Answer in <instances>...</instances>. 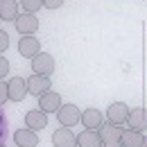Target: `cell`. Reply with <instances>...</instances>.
Masks as SVG:
<instances>
[{
  "instance_id": "25",
  "label": "cell",
  "mask_w": 147,
  "mask_h": 147,
  "mask_svg": "<svg viewBox=\"0 0 147 147\" xmlns=\"http://www.w3.org/2000/svg\"><path fill=\"white\" fill-rule=\"evenodd\" d=\"M0 147H5V143H0Z\"/></svg>"
},
{
  "instance_id": "10",
  "label": "cell",
  "mask_w": 147,
  "mask_h": 147,
  "mask_svg": "<svg viewBox=\"0 0 147 147\" xmlns=\"http://www.w3.org/2000/svg\"><path fill=\"white\" fill-rule=\"evenodd\" d=\"M129 115V107L125 102H113L109 109H107V120L113 122V125H125Z\"/></svg>"
},
{
  "instance_id": "21",
  "label": "cell",
  "mask_w": 147,
  "mask_h": 147,
  "mask_svg": "<svg viewBox=\"0 0 147 147\" xmlns=\"http://www.w3.org/2000/svg\"><path fill=\"white\" fill-rule=\"evenodd\" d=\"M7 73H9V61L0 55V79H5V77H7Z\"/></svg>"
},
{
  "instance_id": "22",
  "label": "cell",
  "mask_w": 147,
  "mask_h": 147,
  "mask_svg": "<svg viewBox=\"0 0 147 147\" xmlns=\"http://www.w3.org/2000/svg\"><path fill=\"white\" fill-rule=\"evenodd\" d=\"M9 48V34L5 30H0V52H5Z\"/></svg>"
},
{
  "instance_id": "17",
  "label": "cell",
  "mask_w": 147,
  "mask_h": 147,
  "mask_svg": "<svg viewBox=\"0 0 147 147\" xmlns=\"http://www.w3.org/2000/svg\"><path fill=\"white\" fill-rule=\"evenodd\" d=\"M16 16H18V2L16 0H0V18L16 20Z\"/></svg>"
},
{
  "instance_id": "8",
  "label": "cell",
  "mask_w": 147,
  "mask_h": 147,
  "mask_svg": "<svg viewBox=\"0 0 147 147\" xmlns=\"http://www.w3.org/2000/svg\"><path fill=\"white\" fill-rule=\"evenodd\" d=\"M52 145L55 147H77V136L70 131V127H59L52 134Z\"/></svg>"
},
{
  "instance_id": "13",
  "label": "cell",
  "mask_w": 147,
  "mask_h": 147,
  "mask_svg": "<svg viewBox=\"0 0 147 147\" xmlns=\"http://www.w3.org/2000/svg\"><path fill=\"white\" fill-rule=\"evenodd\" d=\"M41 52V43H38L36 36H20L18 41V55L20 57H27V59H32L34 55H38Z\"/></svg>"
},
{
  "instance_id": "7",
  "label": "cell",
  "mask_w": 147,
  "mask_h": 147,
  "mask_svg": "<svg viewBox=\"0 0 147 147\" xmlns=\"http://www.w3.org/2000/svg\"><path fill=\"white\" fill-rule=\"evenodd\" d=\"M7 86H9V100H11V102H23V100L30 95V93H27V82H25L23 77L9 79Z\"/></svg>"
},
{
  "instance_id": "9",
  "label": "cell",
  "mask_w": 147,
  "mask_h": 147,
  "mask_svg": "<svg viewBox=\"0 0 147 147\" xmlns=\"http://www.w3.org/2000/svg\"><path fill=\"white\" fill-rule=\"evenodd\" d=\"M122 125H113V122H102V127L97 129V134H100V138H102V143H118L120 140V136H122Z\"/></svg>"
},
{
  "instance_id": "11",
  "label": "cell",
  "mask_w": 147,
  "mask_h": 147,
  "mask_svg": "<svg viewBox=\"0 0 147 147\" xmlns=\"http://www.w3.org/2000/svg\"><path fill=\"white\" fill-rule=\"evenodd\" d=\"M25 127L34 129V131H41V129L48 127V113L41 109H32L25 113Z\"/></svg>"
},
{
  "instance_id": "12",
  "label": "cell",
  "mask_w": 147,
  "mask_h": 147,
  "mask_svg": "<svg viewBox=\"0 0 147 147\" xmlns=\"http://www.w3.org/2000/svg\"><path fill=\"white\" fill-rule=\"evenodd\" d=\"M14 143H16V147H38V136L34 129L23 127L14 134Z\"/></svg>"
},
{
  "instance_id": "20",
  "label": "cell",
  "mask_w": 147,
  "mask_h": 147,
  "mask_svg": "<svg viewBox=\"0 0 147 147\" xmlns=\"http://www.w3.org/2000/svg\"><path fill=\"white\" fill-rule=\"evenodd\" d=\"M5 102H9V86L5 79H0V109L5 107Z\"/></svg>"
},
{
  "instance_id": "19",
  "label": "cell",
  "mask_w": 147,
  "mask_h": 147,
  "mask_svg": "<svg viewBox=\"0 0 147 147\" xmlns=\"http://www.w3.org/2000/svg\"><path fill=\"white\" fill-rule=\"evenodd\" d=\"M7 136H9V122H7L5 113H2V109H0V143H5Z\"/></svg>"
},
{
  "instance_id": "2",
  "label": "cell",
  "mask_w": 147,
  "mask_h": 147,
  "mask_svg": "<svg viewBox=\"0 0 147 147\" xmlns=\"http://www.w3.org/2000/svg\"><path fill=\"white\" fill-rule=\"evenodd\" d=\"M32 73L36 75H50L55 73V57L48 55V52H38L32 57Z\"/></svg>"
},
{
  "instance_id": "23",
  "label": "cell",
  "mask_w": 147,
  "mask_h": 147,
  "mask_svg": "<svg viewBox=\"0 0 147 147\" xmlns=\"http://www.w3.org/2000/svg\"><path fill=\"white\" fill-rule=\"evenodd\" d=\"M63 5V0H43V7H48V9H59Z\"/></svg>"
},
{
  "instance_id": "14",
  "label": "cell",
  "mask_w": 147,
  "mask_h": 147,
  "mask_svg": "<svg viewBox=\"0 0 147 147\" xmlns=\"http://www.w3.org/2000/svg\"><path fill=\"white\" fill-rule=\"evenodd\" d=\"M79 122H82L86 129H95V131H97V129L102 127V122H104V115H102L100 109H93L91 107V109L82 111V120H79Z\"/></svg>"
},
{
  "instance_id": "1",
  "label": "cell",
  "mask_w": 147,
  "mask_h": 147,
  "mask_svg": "<svg viewBox=\"0 0 147 147\" xmlns=\"http://www.w3.org/2000/svg\"><path fill=\"white\" fill-rule=\"evenodd\" d=\"M14 25H16V32H18V34L30 36V34H34V32L38 30V18L34 16V14H30V11H23V14L16 16Z\"/></svg>"
},
{
  "instance_id": "16",
  "label": "cell",
  "mask_w": 147,
  "mask_h": 147,
  "mask_svg": "<svg viewBox=\"0 0 147 147\" xmlns=\"http://www.w3.org/2000/svg\"><path fill=\"white\" fill-rule=\"evenodd\" d=\"M77 147H102V138L95 129H84L77 134Z\"/></svg>"
},
{
  "instance_id": "15",
  "label": "cell",
  "mask_w": 147,
  "mask_h": 147,
  "mask_svg": "<svg viewBox=\"0 0 147 147\" xmlns=\"http://www.w3.org/2000/svg\"><path fill=\"white\" fill-rule=\"evenodd\" d=\"M120 145L122 147H145V134L143 131H136V129H122V136H120Z\"/></svg>"
},
{
  "instance_id": "26",
  "label": "cell",
  "mask_w": 147,
  "mask_h": 147,
  "mask_svg": "<svg viewBox=\"0 0 147 147\" xmlns=\"http://www.w3.org/2000/svg\"><path fill=\"white\" fill-rule=\"evenodd\" d=\"M0 20H2V18H0Z\"/></svg>"
},
{
  "instance_id": "4",
  "label": "cell",
  "mask_w": 147,
  "mask_h": 147,
  "mask_svg": "<svg viewBox=\"0 0 147 147\" xmlns=\"http://www.w3.org/2000/svg\"><path fill=\"white\" fill-rule=\"evenodd\" d=\"M25 82H27V93L34 95V97H38V95H43V93H48L50 88H52L48 75H36L34 73L32 77H27Z\"/></svg>"
},
{
  "instance_id": "3",
  "label": "cell",
  "mask_w": 147,
  "mask_h": 147,
  "mask_svg": "<svg viewBox=\"0 0 147 147\" xmlns=\"http://www.w3.org/2000/svg\"><path fill=\"white\" fill-rule=\"evenodd\" d=\"M57 120L63 125V127H75L79 120H82V111L77 109L75 104H61L57 111Z\"/></svg>"
},
{
  "instance_id": "5",
  "label": "cell",
  "mask_w": 147,
  "mask_h": 147,
  "mask_svg": "<svg viewBox=\"0 0 147 147\" xmlns=\"http://www.w3.org/2000/svg\"><path fill=\"white\" fill-rule=\"evenodd\" d=\"M61 104H63V102H61V95L57 91H52V88L48 93H43V95H38V109L45 111L48 115H50V113H57Z\"/></svg>"
},
{
  "instance_id": "18",
  "label": "cell",
  "mask_w": 147,
  "mask_h": 147,
  "mask_svg": "<svg viewBox=\"0 0 147 147\" xmlns=\"http://www.w3.org/2000/svg\"><path fill=\"white\" fill-rule=\"evenodd\" d=\"M20 5H23V9H25V11L34 14V11H38V9L43 7V0H20Z\"/></svg>"
},
{
  "instance_id": "24",
  "label": "cell",
  "mask_w": 147,
  "mask_h": 147,
  "mask_svg": "<svg viewBox=\"0 0 147 147\" xmlns=\"http://www.w3.org/2000/svg\"><path fill=\"white\" fill-rule=\"evenodd\" d=\"M102 147H122V145H120V140H118V143H102Z\"/></svg>"
},
{
  "instance_id": "6",
  "label": "cell",
  "mask_w": 147,
  "mask_h": 147,
  "mask_svg": "<svg viewBox=\"0 0 147 147\" xmlns=\"http://www.w3.org/2000/svg\"><path fill=\"white\" fill-rule=\"evenodd\" d=\"M125 125H127L129 129H136V131H145L147 129V109H143V107L131 109Z\"/></svg>"
}]
</instances>
